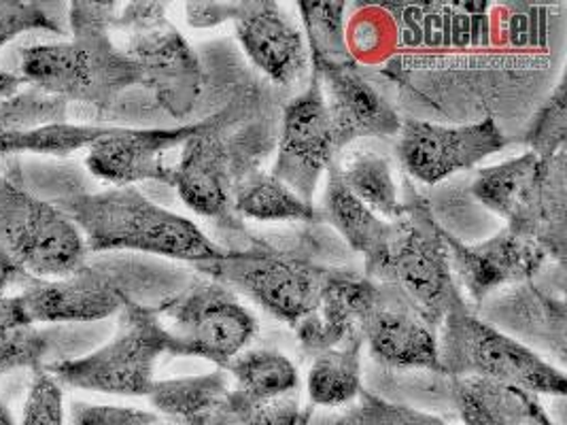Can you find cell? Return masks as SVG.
I'll use <instances>...</instances> for the list:
<instances>
[{"label":"cell","mask_w":567,"mask_h":425,"mask_svg":"<svg viewBox=\"0 0 567 425\" xmlns=\"http://www.w3.org/2000/svg\"><path fill=\"white\" fill-rule=\"evenodd\" d=\"M117 2H69V39L20 50L18 73L66 105L92 108L101 120L126 92L141 87V71L113 41Z\"/></svg>","instance_id":"1"},{"label":"cell","mask_w":567,"mask_h":425,"mask_svg":"<svg viewBox=\"0 0 567 425\" xmlns=\"http://www.w3.org/2000/svg\"><path fill=\"white\" fill-rule=\"evenodd\" d=\"M53 207L75 221L90 253H143L200 266L221 260L228 251L192 219L159 207L138 187L87 189Z\"/></svg>","instance_id":"2"},{"label":"cell","mask_w":567,"mask_h":425,"mask_svg":"<svg viewBox=\"0 0 567 425\" xmlns=\"http://www.w3.org/2000/svg\"><path fill=\"white\" fill-rule=\"evenodd\" d=\"M566 149L540 159L532 152L478 170L472 196L518 237L536 240L557 266L566 265Z\"/></svg>","instance_id":"3"},{"label":"cell","mask_w":567,"mask_h":425,"mask_svg":"<svg viewBox=\"0 0 567 425\" xmlns=\"http://www.w3.org/2000/svg\"><path fill=\"white\" fill-rule=\"evenodd\" d=\"M439 357L440 371L449 379H485L534 396L566 398V372L513 334L478 318L467 302L451 309L442 321Z\"/></svg>","instance_id":"4"},{"label":"cell","mask_w":567,"mask_h":425,"mask_svg":"<svg viewBox=\"0 0 567 425\" xmlns=\"http://www.w3.org/2000/svg\"><path fill=\"white\" fill-rule=\"evenodd\" d=\"M166 353H175V339L157 309L128 302L117 313L115 332L106 343L50 372L62 387L120 398H147L157 381L155 366Z\"/></svg>","instance_id":"5"},{"label":"cell","mask_w":567,"mask_h":425,"mask_svg":"<svg viewBox=\"0 0 567 425\" xmlns=\"http://www.w3.org/2000/svg\"><path fill=\"white\" fill-rule=\"evenodd\" d=\"M20 283L30 323H101L152 293L154 268L130 253H90L69 277Z\"/></svg>","instance_id":"6"},{"label":"cell","mask_w":567,"mask_h":425,"mask_svg":"<svg viewBox=\"0 0 567 425\" xmlns=\"http://www.w3.org/2000/svg\"><path fill=\"white\" fill-rule=\"evenodd\" d=\"M406 189L402 215L391 221L388 256L377 283L395 286L439 330L449 311L467 300L453 277L442 226L430 203L413 186Z\"/></svg>","instance_id":"7"},{"label":"cell","mask_w":567,"mask_h":425,"mask_svg":"<svg viewBox=\"0 0 567 425\" xmlns=\"http://www.w3.org/2000/svg\"><path fill=\"white\" fill-rule=\"evenodd\" d=\"M113 30L126 34L124 53L141 71V87L173 117L194 106L203 69L187 39L168 20L164 2H126L113 18Z\"/></svg>","instance_id":"8"},{"label":"cell","mask_w":567,"mask_h":425,"mask_svg":"<svg viewBox=\"0 0 567 425\" xmlns=\"http://www.w3.org/2000/svg\"><path fill=\"white\" fill-rule=\"evenodd\" d=\"M0 251L28 279L73 274L90 251L75 221L0 173Z\"/></svg>","instance_id":"9"},{"label":"cell","mask_w":567,"mask_h":425,"mask_svg":"<svg viewBox=\"0 0 567 425\" xmlns=\"http://www.w3.org/2000/svg\"><path fill=\"white\" fill-rule=\"evenodd\" d=\"M155 309L175 339L173 355L200 357L221 371L258 336L256 315L213 279L164 298Z\"/></svg>","instance_id":"10"},{"label":"cell","mask_w":567,"mask_h":425,"mask_svg":"<svg viewBox=\"0 0 567 425\" xmlns=\"http://www.w3.org/2000/svg\"><path fill=\"white\" fill-rule=\"evenodd\" d=\"M213 281L245 293L268 315L296 325L317 309L330 268L277 253L275 249L233 251L217 262L198 266Z\"/></svg>","instance_id":"11"},{"label":"cell","mask_w":567,"mask_h":425,"mask_svg":"<svg viewBox=\"0 0 567 425\" xmlns=\"http://www.w3.org/2000/svg\"><path fill=\"white\" fill-rule=\"evenodd\" d=\"M508 145L493 117L472 124L444 126L425 120H404L398 133V158L404 170L425 186L470 170Z\"/></svg>","instance_id":"12"},{"label":"cell","mask_w":567,"mask_h":425,"mask_svg":"<svg viewBox=\"0 0 567 425\" xmlns=\"http://www.w3.org/2000/svg\"><path fill=\"white\" fill-rule=\"evenodd\" d=\"M334 133L319 77L312 73L302 94L284 108L272 175L312 203L321 177L336 162Z\"/></svg>","instance_id":"13"},{"label":"cell","mask_w":567,"mask_h":425,"mask_svg":"<svg viewBox=\"0 0 567 425\" xmlns=\"http://www.w3.org/2000/svg\"><path fill=\"white\" fill-rule=\"evenodd\" d=\"M442 239L460 290L476 304L506 288L532 283L550 260L536 240L518 237L508 228L474 245L442 228Z\"/></svg>","instance_id":"14"},{"label":"cell","mask_w":567,"mask_h":425,"mask_svg":"<svg viewBox=\"0 0 567 425\" xmlns=\"http://www.w3.org/2000/svg\"><path fill=\"white\" fill-rule=\"evenodd\" d=\"M372 360L395 371L442 374L439 330L391 283H377V296L360 325Z\"/></svg>","instance_id":"15"},{"label":"cell","mask_w":567,"mask_h":425,"mask_svg":"<svg viewBox=\"0 0 567 425\" xmlns=\"http://www.w3.org/2000/svg\"><path fill=\"white\" fill-rule=\"evenodd\" d=\"M200 124L203 122L177 128L109 126V131L87 147L85 168L92 177L113 187H136L145 182L173 187L175 166H168L164 158L198 133Z\"/></svg>","instance_id":"16"},{"label":"cell","mask_w":567,"mask_h":425,"mask_svg":"<svg viewBox=\"0 0 567 425\" xmlns=\"http://www.w3.org/2000/svg\"><path fill=\"white\" fill-rule=\"evenodd\" d=\"M319 77L332 122L336 152L370 136H393L402 128L395 106L361 75L360 66L310 62Z\"/></svg>","instance_id":"17"},{"label":"cell","mask_w":567,"mask_h":425,"mask_svg":"<svg viewBox=\"0 0 567 425\" xmlns=\"http://www.w3.org/2000/svg\"><path fill=\"white\" fill-rule=\"evenodd\" d=\"M234 30L249 60L275 83L291 85L309 71L307 39L279 2H238Z\"/></svg>","instance_id":"18"},{"label":"cell","mask_w":567,"mask_h":425,"mask_svg":"<svg viewBox=\"0 0 567 425\" xmlns=\"http://www.w3.org/2000/svg\"><path fill=\"white\" fill-rule=\"evenodd\" d=\"M221 115L203 120L198 133L181 147L173 187L185 207L205 217L224 219L233 212V162L219 134Z\"/></svg>","instance_id":"19"},{"label":"cell","mask_w":567,"mask_h":425,"mask_svg":"<svg viewBox=\"0 0 567 425\" xmlns=\"http://www.w3.org/2000/svg\"><path fill=\"white\" fill-rule=\"evenodd\" d=\"M374 296L377 281L353 270L330 268L317 309L293 325L302 351L315 357L358 334Z\"/></svg>","instance_id":"20"},{"label":"cell","mask_w":567,"mask_h":425,"mask_svg":"<svg viewBox=\"0 0 567 425\" xmlns=\"http://www.w3.org/2000/svg\"><path fill=\"white\" fill-rule=\"evenodd\" d=\"M96 323H28L0 334V379L11 372H50L96 349Z\"/></svg>","instance_id":"21"},{"label":"cell","mask_w":567,"mask_h":425,"mask_svg":"<svg viewBox=\"0 0 567 425\" xmlns=\"http://www.w3.org/2000/svg\"><path fill=\"white\" fill-rule=\"evenodd\" d=\"M147 398L155 413L173 424L226 425L233 402V381L221 369L207 374L162 379L155 381Z\"/></svg>","instance_id":"22"},{"label":"cell","mask_w":567,"mask_h":425,"mask_svg":"<svg viewBox=\"0 0 567 425\" xmlns=\"http://www.w3.org/2000/svg\"><path fill=\"white\" fill-rule=\"evenodd\" d=\"M451 398L464 425H555L538 396L485 379H451Z\"/></svg>","instance_id":"23"},{"label":"cell","mask_w":567,"mask_h":425,"mask_svg":"<svg viewBox=\"0 0 567 425\" xmlns=\"http://www.w3.org/2000/svg\"><path fill=\"white\" fill-rule=\"evenodd\" d=\"M323 219L332 224L344 242L363 256L365 277L377 281L388 256L391 221L370 211L347 187L342 186L334 164L328 170L323 196Z\"/></svg>","instance_id":"24"},{"label":"cell","mask_w":567,"mask_h":425,"mask_svg":"<svg viewBox=\"0 0 567 425\" xmlns=\"http://www.w3.org/2000/svg\"><path fill=\"white\" fill-rule=\"evenodd\" d=\"M361 353L363 336L358 332L349 336L342 345L317 353L312 357L307 379L312 406L338 411L360 398L363 394Z\"/></svg>","instance_id":"25"},{"label":"cell","mask_w":567,"mask_h":425,"mask_svg":"<svg viewBox=\"0 0 567 425\" xmlns=\"http://www.w3.org/2000/svg\"><path fill=\"white\" fill-rule=\"evenodd\" d=\"M233 212L256 221L317 224L323 219L312 203L298 196L272 173L259 170L234 184Z\"/></svg>","instance_id":"26"},{"label":"cell","mask_w":567,"mask_h":425,"mask_svg":"<svg viewBox=\"0 0 567 425\" xmlns=\"http://www.w3.org/2000/svg\"><path fill=\"white\" fill-rule=\"evenodd\" d=\"M224 371L243 398L258 404L298 394L300 374L296 364L275 349H245Z\"/></svg>","instance_id":"27"},{"label":"cell","mask_w":567,"mask_h":425,"mask_svg":"<svg viewBox=\"0 0 567 425\" xmlns=\"http://www.w3.org/2000/svg\"><path fill=\"white\" fill-rule=\"evenodd\" d=\"M334 168L342 186L370 211L388 221H395L402 215V194L385 156L370 149L355 152L342 162H334Z\"/></svg>","instance_id":"28"},{"label":"cell","mask_w":567,"mask_h":425,"mask_svg":"<svg viewBox=\"0 0 567 425\" xmlns=\"http://www.w3.org/2000/svg\"><path fill=\"white\" fill-rule=\"evenodd\" d=\"M109 131L106 124H45L34 131L11 134L0 138V158L34 156V158L62 159L75 152L87 149Z\"/></svg>","instance_id":"29"},{"label":"cell","mask_w":567,"mask_h":425,"mask_svg":"<svg viewBox=\"0 0 567 425\" xmlns=\"http://www.w3.org/2000/svg\"><path fill=\"white\" fill-rule=\"evenodd\" d=\"M298 13L307 30L310 62L347 64L353 62L349 50L347 2H298Z\"/></svg>","instance_id":"30"},{"label":"cell","mask_w":567,"mask_h":425,"mask_svg":"<svg viewBox=\"0 0 567 425\" xmlns=\"http://www.w3.org/2000/svg\"><path fill=\"white\" fill-rule=\"evenodd\" d=\"M28 32L69 37V2L0 0V50Z\"/></svg>","instance_id":"31"},{"label":"cell","mask_w":567,"mask_h":425,"mask_svg":"<svg viewBox=\"0 0 567 425\" xmlns=\"http://www.w3.org/2000/svg\"><path fill=\"white\" fill-rule=\"evenodd\" d=\"M309 425H449L432 413L393 404L363 390L353 404L328 415H315Z\"/></svg>","instance_id":"32"},{"label":"cell","mask_w":567,"mask_h":425,"mask_svg":"<svg viewBox=\"0 0 567 425\" xmlns=\"http://www.w3.org/2000/svg\"><path fill=\"white\" fill-rule=\"evenodd\" d=\"M71 106L32 85L0 99V138L28 133L45 124L69 122Z\"/></svg>","instance_id":"33"},{"label":"cell","mask_w":567,"mask_h":425,"mask_svg":"<svg viewBox=\"0 0 567 425\" xmlns=\"http://www.w3.org/2000/svg\"><path fill=\"white\" fill-rule=\"evenodd\" d=\"M566 138L567 90L566 77H561L540 108L534 111L520 141L534 156L550 159L566 149Z\"/></svg>","instance_id":"34"},{"label":"cell","mask_w":567,"mask_h":425,"mask_svg":"<svg viewBox=\"0 0 567 425\" xmlns=\"http://www.w3.org/2000/svg\"><path fill=\"white\" fill-rule=\"evenodd\" d=\"M18 425H66L64 392L52 372L32 374Z\"/></svg>","instance_id":"35"},{"label":"cell","mask_w":567,"mask_h":425,"mask_svg":"<svg viewBox=\"0 0 567 425\" xmlns=\"http://www.w3.org/2000/svg\"><path fill=\"white\" fill-rule=\"evenodd\" d=\"M236 392V390H234ZM312 408H305L298 396H285L272 402H251L236 392L233 425H309Z\"/></svg>","instance_id":"36"},{"label":"cell","mask_w":567,"mask_h":425,"mask_svg":"<svg viewBox=\"0 0 567 425\" xmlns=\"http://www.w3.org/2000/svg\"><path fill=\"white\" fill-rule=\"evenodd\" d=\"M155 411L126 404H94L75 400L69 404L66 425H162Z\"/></svg>","instance_id":"37"},{"label":"cell","mask_w":567,"mask_h":425,"mask_svg":"<svg viewBox=\"0 0 567 425\" xmlns=\"http://www.w3.org/2000/svg\"><path fill=\"white\" fill-rule=\"evenodd\" d=\"M238 2H185V20L192 28H215L234 22Z\"/></svg>","instance_id":"38"},{"label":"cell","mask_w":567,"mask_h":425,"mask_svg":"<svg viewBox=\"0 0 567 425\" xmlns=\"http://www.w3.org/2000/svg\"><path fill=\"white\" fill-rule=\"evenodd\" d=\"M30 319L27 315V309L22 304L20 293L16 296H0V334L28 325Z\"/></svg>","instance_id":"39"},{"label":"cell","mask_w":567,"mask_h":425,"mask_svg":"<svg viewBox=\"0 0 567 425\" xmlns=\"http://www.w3.org/2000/svg\"><path fill=\"white\" fill-rule=\"evenodd\" d=\"M24 279V274L20 272V268L13 265L2 251H0V296L4 293V290L13 283H20Z\"/></svg>","instance_id":"40"},{"label":"cell","mask_w":567,"mask_h":425,"mask_svg":"<svg viewBox=\"0 0 567 425\" xmlns=\"http://www.w3.org/2000/svg\"><path fill=\"white\" fill-rule=\"evenodd\" d=\"M0 425H18L13 413H11L9 406L4 404V400H0Z\"/></svg>","instance_id":"41"}]
</instances>
